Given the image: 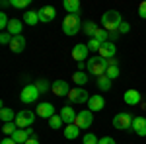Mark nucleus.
<instances>
[{
  "mask_svg": "<svg viewBox=\"0 0 146 144\" xmlns=\"http://www.w3.org/2000/svg\"><path fill=\"white\" fill-rule=\"evenodd\" d=\"M107 68H109V62H107V58H103V56H90V60L86 62V70H88V74L92 76H103L105 72H107Z\"/></svg>",
  "mask_w": 146,
  "mask_h": 144,
  "instance_id": "nucleus-1",
  "label": "nucleus"
},
{
  "mask_svg": "<svg viewBox=\"0 0 146 144\" xmlns=\"http://www.w3.org/2000/svg\"><path fill=\"white\" fill-rule=\"evenodd\" d=\"M123 22L125 20L121 18V14L117 10H109V12H105V14L101 16V23H103V29H105V31H117L119 25Z\"/></svg>",
  "mask_w": 146,
  "mask_h": 144,
  "instance_id": "nucleus-2",
  "label": "nucleus"
},
{
  "mask_svg": "<svg viewBox=\"0 0 146 144\" xmlns=\"http://www.w3.org/2000/svg\"><path fill=\"white\" fill-rule=\"evenodd\" d=\"M82 27V22H80V16L78 14H66L64 20H62V31L66 35H76Z\"/></svg>",
  "mask_w": 146,
  "mask_h": 144,
  "instance_id": "nucleus-3",
  "label": "nucleus"
},
{
  "mask_svg": "<svg viewBox=\"0 0 146 144\" xmlns=\"http://www.w3.org/2000/svg\"><path fill=\"white\" fill-rule=\"evenodd\" d=\"M133 121H135V117L131 115V113H117L115 117H113V127L117 129V131H127V129H131L133 127Z\"/></svg>",
  "mask_w": 146,
  "mask_h": 144,
  "instance_id": "nucleus-4",
  "label": "nucleus"
},
{
  "mask_svg": "<svg viewBox=\"0 0 146 144\" xmlns=\"http://www.w3.org/2000/svg\"><path fill=\"white\" fill-rule=\"evenodd\" d=\"M35 121V113L31 109H22L18 115H16V125H18V129H29Z\"/></svg>",
  "mask_w": 146,
  "mask_h": 144,
  "instance_id": "nucleus-5",
  "label": "nucleus"
},
{
  "mask_svg": "<svg viewBox=\"0 0 146 144\" xmlns=\"http://www.w3.org/2000/svg\"><path fill=\"white\" fill-rule=\"evenodd\" d=\"M37 98H39V90L35 84H25L22 88V94H20L22 103H33V101H37Z\"/></svg>",
  "mask_w": 146,
  "mask_h": 144,
  "instance_id": "nucleus-6",
  "label": "nucleus"
},
{
  "mask_svg": "<svg viewBox=\"0 0 146 144\" xmlns=\"http://www.w3.org/2000/svg\"><path fill=\"white\" fill-rule=\"evenodd\" d=\"M92 123H94V113H92L90 109H84V111H80L78 115H76L74 125H76L78 129H90Z\"/></svg>",
  "mask_w": 146,
  "mask_h": 144,
  "instance_id": "nucleus-7",
  "label": "nucleus"
},
{
  "mask_svg": "<svg viewBox=\"0 0 146 144\" xmlns=\"http://www.w3.org/2000/svg\"><path fill=\"white\" fill-rule=\"evenodd\" d=\"M88 55H90L88 45H84V43L74 45V49H72V58H74V60H78V62H88Z\"/></svg>",
  "mask_w": 146,
  "mask_h": 144,
  "instance_id": "nucleus-8",
  "label": "nucleus"
},
{
  "mask_svg": "<svg viewBox=\"0 0 146 144\" xmlns=\"http://www.w3.org/2000/svg\"><path fill=\"white\" fill-rule=\"evenodd\" d=\"M68 100L72 101V103H88V100H90V94H88L84 88H74V90H70Z\"/></svg>",
  "mask_w": 146,
  "mask_h": 144,
  "instance_id": "nucleus-9",
  "label": "nucleus"
},
{
  "mask_svg": "<svg viewBox=\"0 0 146 144\" xmlns=\"http://www.w3.org/2000/svg\"><path fill=\"white\" fill-rule=\"evenodd\" d=\"M35 115L37 117H41V119H51L55 113V105L53 103H49V101H43V103H39L37 105V111H35Z\"/></svg>",
  "mask_w": 146,
  "mask_h": 144,
  "instance_id": "nucleus-10",
  "label": "nucleus"
},
{
  "mask_svg": "<svg viewBox=\"0 0 146 144\" xmlns=\"http://www.w3.org/2000/svg\"><path fill=\"white\" fill-rule=\"evenodd\" d=\"M88 109H90L92 113L105 109V100H103L101 94H94V96H90V100H88Z\"/></svg>",
  "mask_w": 146,
  "mask_h": 144,
  "instance_id": "nucleus-11",
  "label": "nucleus"
},
{
  "mask_svg": "<svg viewBox=\"0 0 146 144\" xmlns=\"http://www.w3.org/2000/svg\"><path fill=\"white\" fill-rule=\"evenodd\" d=\"M51 92L55 96H58V98H64V96L70 94V86H68V82H64V80H56V82H53V86H51Z\"/></svg>",
  "mask_w": 146,
  "mask_h": 144,
  "instance_id": "nucleus-12",
  "label": "nucleus"
},
{
  "mask_svg": "<svg viewBox=\"0 0 146 144\" xmlns=\"http://www.w3.org/2000/svg\"><path fill=\"white\" fill-rule=\"evenodd\" d=\"M31 136H33V129H31V127H29V129H18L16 133L12 134V138L18 144H25Z\"/></svg>",
  "mask_w": 146,
  "mask_h": 144,
  "instance_id": "nucleus-13",
  "label": "nucleus"
},
{
  "mask_svg": "<svg viewBox=\"0 0 146 144\" xmlns=\"http://www.w3.org/2000/svg\"><path fill=\"white\" fill-rule=\"evenodd\" d=\"M37 14H39V22L49 23V22H53V20H55L56 10L53 8V6H43L41 10H37Z\"/></svg>",
  "mask_w": 146,
  "mask_h": 144,
  "instance_id": "nucleus-14",
  "label": "nucleus"
},
{
  "mask_svg": "<svg viewBox=\"0 0 146 144\" xmlns=\"http://www.w3.org/2000/svg\"><path fill=\"white\" fill-rule=\"evenodd\" d=\"M60 119L64 121V125H74V121H76V115L78 113H74V109L70 107V105H64V107H60Z\"/></svg>",
  "mask_w": 146,
  "mask_h": 144,
  "instance_id": "nucleus-15",
  "label": "nucleus"
},
{
  "mask_svg": "<svg viewBox=\"0 0 146 144\" xmlns=\"http://www.w3.org/2000/svg\"><path fill=\"white\" fill-rule=\"evenodd\" d=\"M123 100L127 105H138L140 100H142V96H140V92L138 90H127L123 94Z\"/></svg>",
  "mask_w": 146,
  "mask_h": 144,
  "instance_id": "nucleus-16",
  "label": "nucleus"
},
{
  "mask_svg": "<svg viewBox=\"0 0 146 144\" xmlns=\"http://www.w3.org/2000/svg\"><path fill=\"white\" fill-rule=\"evenodd\" d=\"M115 55H117V47H115V43H111V41L101 43L100 56H103V58H115Z\"/></svg>",
  "mask_w": 146,
  "mask_h": 144,
  "instance_id": "nucleus-17",
  "label": "nucleus"
},
{
  "mask_svg": "<svg viewBox=\"0 0 146 144\" xmlns=\"http://www.w3.org/2000/svg\"><path fill=\"white\" fill-rule=\"evenodd\" d=\"M12 37L16 35H22L23 31V20H18V18H10V23H8V29H6Z\"/></svg>",
  "mask_w": 146,
  "mask_h": 144,
  "instance_id": "nucleus-18",
  "label": "nucleus"
},
{
  "mask_svg": "<svg viewBox=\"0 0 146 144\" xmlns=\"http://www.w3.org/2000/svg\"><path fill=\"white\" fill-rule=\"evenodd\" d=\"M10 51L12 53H22L23 49H25V37L23 35H16V37H12V41H10Z\"/></svg>",
  "mask_w": 146,
  "mask_h": 144,
  "instance_id": "nucleus-19",
  "label": "nucleus"
},
{
  "mask_svg": "<svg viewBox=\"0 0 146 144\" xmlns=\"http://www.w3.org/2000/svg\"><path fill=\"white\" fill-rule=\"evenodd\" d=\"M138 136H146V119L144 117H135L133 121V127H131Z\"/></svg>",
  "mask_w": 146,
  "mask_h": 144,
  "instance_id": "nucleus-20",
  "label": "nucleus"
},
{
  "mask_svg": "<svg viewBox=\"0 0 146 144\" xmlns=\"http://www.w3.org/2000/svg\"><path fill=\"white\" fill-rule=\"evenodd\" d=\"M16 115L18 113H14V109H10V107H2L0 109V119H2V123H14L16 121Z\"/></svg>",
  "mask_w": 146,
  "mask_h": 144,
  "instance_id": "nucleus-21",
  "label": "nucleus"
},
{
  "mask_svg": "<svg viewBox=\"0 0 146 144\" xmlns=\"http://www.w3.org/2000/svg\"><path fill=\"white\" fill-rule=\"evenodd\" d=\"M23 23H27V25H37L39 23V14L33 10H27L25 14H23Z\"/></svg>",
  "mask_w": 146,
  "mask_h": 144,
  "instance_id": "nucleus-22",
  "label": "nucleus"
},
{
  "mask_svg": "<svg viewBox=\"0 0 146 144\" xmlns=\"http://www.w3.org/2000/svg\"><path fill=\"white\" fill-rule=\"evenodd\" d=\"M62 6H64V10L68 14H78L80 12V0H64Z\"/></svg>",
  "mask_w": 146,
  "mask_h": 144,
  "instance_id": "nucleus-23",
  "label": "nucleus"
},
{
  "mask_svg": "<svg viewBox=\"0 0 146 144\" xmlns=\"http://www.w3.org/2000/svg\"><path fill=\"white\" fill-rule=\"evenodd\" d=\"M78 134H80V129L76 125H66V127H64V136H66L68 140H76Z\"/></svg>",
  "mask_w": 146,
  "mask_h": 144,
  "instance_id": "nucleus-24",
  "label": "nucleus"
},
{
  "mask_svg": "<svg viewBox=\"0 0 146 144\" xmlns=\"http://www.w3.org/2000/svg\"><path fill=\"white\" fill-rule=\"evenodd\" d=\"M82 29H84V33L92 39L94 35L98 33V29H100V27H98V23H96V22H86L84 25H82Z\"/></svg>",
  "mask_w": 146,
  "mask_h": 144,
  "instance_id": "nucleus-25",
  "label": "nucleus"
},
{
  "mask_svg": "<svg viewBox=\"0 0 146 144\" xmlns=\"http://www.w3.org/2000/svg\"><path fill=\"white\" fill-rule=\"evenodd\" d=\"M72 80H74V84H78L80 88H82V86H84V84L90 80V74H88V72H80V70H78V72H74Z\"/></svg>",
  "mask_w": 146,
  "mask_h": 144,
  "instance_id": "nucleus-26",
  "label": "nucleus"
},
{
  "mask_svg": "<svg viewBox=\"0 0 146 144\" xmlns=\"http://www.w3.org/2000/svg\"><path fill=\"white\" fill-rule=\"evenodd\" d=\"M111 82H113L111 78H107L103 74V76L98 78V88H100L101 92H107V90H111Z\"/></svg>",
  "mask_w": 146,
  "mask_h": 144,
  "instance_id": "nucleus-27",
  "label": "nucleus"
},
{
  "mask_svg": "<svg viewBox=\"0 0 146 144\" xmlns=\"http://www.w3.org/2000/svg\"><path fill=\"white\" fill-rule=\"evenodd\" d=\"M35 86H37V90H39V94H47V92L51 90V86H53V84H49L45 78H39V80L35 82Z\"/></svg>",
  "mask_w": 146,
  "mask_h": 144,
  "instance_id": "nucleus-28",
  "label": "nucleus"
},
{
  "mask_svg": "<svg viewBox=\"0 0 146 144\" xmlns=\"http://www.w3.org/2000/svg\"><path fill=\"white\" fill-rule=\"evenodd\" d=\"M62 125H64V121L60 119V115H53V117L49 119V127H51L53 131H58Z\"/></svg>",
  "mask_w": 146,
  "mask_h": 144,
  "instance_id": "nucleus-29",
  "label": "nucleus"
},
{
  "mask_svg": "<svg viewBox=\"0 0 146 144\" xmlns=\"http://www.w3.org/2000/svg\"><path fill=\"white\" fill-rule=\"evenodd\" d=\"M2 131H4V134H6V136H12V134L18 131V125H16V123H4Z\"/></svg>",
  "mask_w": 146,
  "mask_h": 144,
  "instance_id": "nucleus-30",
  "label": "nucleus"
},
{
  "mask_svg": "<svg viewBox=\"0 0 146 144\" xmlns=\"http://www.w3.org/2000/svg\"><path fill=\"white\" fill-rule=\"evenodd\" d=\"M94 39H98L100 43H105V41H109V31H105V29H98V33L94 35Z\"/></svg>",
  "mask_w": 146,
  "mask_h": 144,
  "instance_id": "nucleus-31",
  "label": "nucleus"
},
{
  "mask_svg": "<svg viewBox=\"0 0 146 144\" xmlns=\"http://www.w3.org/2000/svg\"><path fill=\"white\" fill-rule=\"evenodd\" d=\"M119 74H121V68H119V66H109V68H107V72H105V76L111 78V80L119 78Z\"/></svg>",
  "mask_w": 146,
  "mask_h": 144,
  "instance_id": "nucleus-32",
  "label": "nucleus"
},
{
  "mask_svg": "<svg viewBox=\"0 0 146 144\" xmlns=\"http://www.w3.org/2000/svg\"><path fill=\"white\" fill-rule=\"evenodd\" d=\"M8 23H10V18H8L4 12H0V29L6 31V29H8Z\"/></svg>",
  "mask_w": 146,
  "mask_h": 144,
  "instance_id": "nucleus-33",
  "label": "nucleus"
},
{
  "mask_svg": "<svg viewBox=\"0 0 146 144\" xmlns=\"http://www.w3.org/2000/svg\"><path fill=\"white\" fill-rule=\"evenodd\" d=\"M84 144H98L100 142V138L96 136V134H92V133H88L86 136H84V140H82Z\"/></svg>",
  "mask_w": 146,
  "mask_h": 144,
  "instance_id": "nucleus-34",
  "label": "nucleus"
},
{
  "mask_svg": "<svg viewBox=\"0 0 146 144\" xmlns=\"http://www.w3.org/2000/svg\"><path fill=\"white\" fill-rule=\"evenodd\" d=\"M88 49H90V51H98V53H100V49H101V43L98 41V39H94V37H92L90 41H88Z\"/></svg>",
  "mask_w": 146,
  "mask_h": 144,
  "instance_id": "nucleus-35",
  "label": "nucleus"
},
{
  "mask_svg": "<svg viewBox=\"0 0 146 144\" xmlns=\"http://www.w3.org/2000/svg\"><path fill=\"white\" fill-rule=\"evenodd\" d=\"M29 2H31V0H12L10 4L14 6V8H27Z\"/></svg>",
  "mask_w": 146,
  "mask_h": 144,
  "instance_id": "nucleus-36",
  "label": "nucleus"
},
{
  "mask_svg": "<svg viewBox=\"0 0 146 144\" xmlns=\"http://www.w3.org/2000/svg\"><path fill=\"white\" fill-rule=\"evenodd\" d=\"M10 41H12V35L8 31H2L0 33V43L2 45H10Z\"/></svg>",
  "mask_w": 146,
  "mask_h": 144,
  "instance_id": "nucleus-37",
  "label": "nucleus"
},
{
  "mask_svg": "<svg viewBox=\"0 0 146 144\" xmlns=\"http://www.w3.org/2000/svg\"><path fill=\"white\" fill-rule=\"evenodd\" d=\"M138 16L146 20V0H144V2H140V6H138Z\"/></svg>",
  "mask_w": 146,
  "mask_h": 144,
  "instance_id": "nucleus-38",
  "label": "nucleus"
},
{
  "mask_svg": "<svg viewBox=\"0 0 146 144\" xmlns=\"http://www.w3.org/2000/svg\"><path fill=\"white\" fill-rule=\"evenodd\" d=\"M117 31H119V33H129V31H131V25H129L127 22H123L121 25H119V29H117Z\"/></svg>",
  "mask_w": 146,
  "mask_h": 144,
  "instance_id": "nucleus-39",
  "label": "nucleus"
},
{
  "mask_svg": "<svg viewBox=\"0 0 146 144\" xmlns=\"http://www.w3.org/2000/svg\"><path fill=\"white\" fill-rule=\"evenodd\" d=\"M98 144H117L115 140H113L111 136H103V138H100V142Z\"/></svg>",
  "mask_w": 146,
  "mask_h": 144,
  "instance_id": "nucleus-40",
  "label": "nucleus"
},
{
  "mask_svg": "<svg viewBox=\"0 0 146 144\" xmlns=\"http://www.w3.org/2000/svg\"><path fill=\"white\" fill-rule=\"evenodd\" d=\"M0 144H18V142H16V140H14L12 136H6L4 140H0Z\"/></svg>",
  "mask_w": 146,
  "mask_h": 144,
  "instance_id": "nucleus-41",
  "label": "nucleus"
},
{
  "mask_svg": "<svg viewBox=\"0 0 146 144\" xmlns=\"http://www.w3.org/2000/svg\"><path fill=\"white\" fill-rule=\"evenodd\" d=\"M25 144H41V142L37 140V136H35V134H33V136H31V138H29V140H27V142H25Z\"/></svg>",
  "mask_w": 146,
  "mask_h": 144,
  "instance_id": "nucleus-42",
  "label": "nucleus"
}]
</instances>
